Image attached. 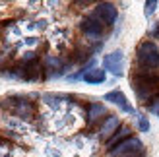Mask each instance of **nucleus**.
I'll return each instance as SVG.
<instances>
[{
	"instance_id": "1",
	"label": "nucleus",
	"mask_w": 159,
	"mask_h": 157,
	"mask_svg": "<svg viewBox=\"0 0 159 157\" xmlns=\"http://www.w3.org/2000/svg\"><path fill=\"white\" fill-rule=\"evenodd\" d=\"M132 87L140 101H152L153 103L155 99H159V74L140 68L132 80Z\"/></svg>"
},
{
	"instance_id": "6",
	"label": "nucleus",
	"mask_w": 159,
	"mask_h": 157,
	"mask_svg": "<svg viewBox=\"0 0 159 157\" xmlns=\"http://www.w3.org/2000/svg\"><path fill=\"white\" fill-rule=\"evenodd\" d=\"M103 68L109 70L113 76H122L124 74V54L122 51H113L103 58Z\"/></svg>"
},
{
	"instance_id": "12",
	"label": "nucleus",
	"mask_w": 159,
	"mask_h": 157,
	"mask_svg": "<svg viewBox=\"0 0 159 157\" xmlns=\"http://www.w3.org/2000/svg\"><path fill=\"white\" fill-rule=\"evenodd\" d=\"M128 138H132V130H130L128 126H120V128L115 132V136L107 142V150H109V151H111V150H115L118 144H122L124 140H128Z\"/></svg>"
},
{
	"instance_id": "5",
	"label": "nucleus",
	"mask_w": 159,
	"mask_h": 157,
	"mask_svg": "<svg viewBox=\"0 0 159 157\" xmlns=\"http://www.w3.org/2000/svg\"><path fill=\"white\" fill-rule=\"evenodd\" d=\"M116 16H118L116 6L111 4V2H99L93 10V18L99 20L103 25H113L116 21Z\"/></svg>"
},
{
	"instance_id": "8",
	"label": "nucleus",
	"mask_w": 159,
	"mask_h": 157,
	"mask_svg": "<svg viewBox=\"0 0 159 157\" xmlns=\"http://www.w3.org/2000/svg\"><path fill=\"white\" fill-rule=\"evenodd\" d=\"M105 101H109V103L116 105V107L120 109L122 113L134 114V109H132V105L128 103V99H126V95H124L122 91H118V89H115V91H109L107 95H105Z\"/></svg>"
},
{
	"instance_id": "10",
	"label": "nucleus",
	"mask_w": 159,
	"mask_h": 157,
	"mask_svg": "<svg viewBox=\"0 0 159 157\" xmlns=\"http://www.w3.org/2000/svg\"><path fill=\"white\" fill-rule=\"evenodd\" d=\"M78 78H82V80L85 83H103L107 80V74H105V70H101V68H91V70H85V72H82Z\"/></svg>"
},
{
	"instance_id": "16",
	"label": "nucleus",
	"mask_w": 159,
	"mask_h": 157,
	"mask_svg": "<svg viewBox=\"0 0 159 157\" xmlns=\"http://www.w3.org/2000/svg\"><path fill=\"white\" fill-rule=\"evenodd\" d=\"M149 111L152 113H155V114H159V99H155L152 105H149Z\"/></svg>"
},
{
	"instance_id": "4",
	"label": "nucleus",
	"mask_w": 159,
	"mask_h": 157,
	"mask_svg": "<svg viewBox=\"0 0 159 157\" xmlns=\"http://www.w3.org/2000/svg\"><path fill=\"white\" fill-rule=\"evenodd\" d=\"M4 105L12 109V113L20 119H31L35 113V107L31 101L23 99V97H12V99H4Z\"/></svg>"
},
{
	"instance_id": "17",
	"label": "nucleus",
	"mask_w": 159,
	"mask_h": 157,
	"mask_svg": "<svg viewBox=\"0 0 159 157\" xmlns=\"http://www.w3.org/2000/svg\"><path fill=\"white\" fill-rule=\"evenodd\" d=\"M152 35H153L155 39H159V25H157V27H155V29L152 31Z\"/></svg>"
},
{
	"instance_id": "14",
	"label": "nucleus",
	"mask_w": 159,
	"mask_h": 157,
	"mask_svg": "<svg viewBox=\"0 0 159 157\" xmlns=\"http://www.w3.org/2000/svg\"><path fill=\"white\" fill-rule=\"evenodd\" d=\"M136 119H138V126L142 132H149V122L146 120V116L144 114H136Z\"/></svg>"
},
{
	"instance_id": "3",
	"label": "nucleus",
	"mask_w": 159,
	"mask_h": 157,
	"mask_svg": "<svg viewBox=\"0 0 159 157\" xmlns=\"http://www.w3.org/2000/svg\"><path fill=\"white\" fill-rule=\"evenodd\" d=\"M111 157H144V144L138 138H128L109 151Z\"/></svg>"
},
{
	"instance_id": "7",
	"label": "nucleus",
	"mask_w": 159,
	"mask_h": 157,
	"mask_svg": "<svg viewBox=\"0 0 159 157\" xmlns=\"http://www.w3.org/2000/svg\"><path fill=\"white\" fill-rule=\"evenodd\" d=\"M103 29H105V25L99 21V20H95L93 16H87V18L82 20V31L89 37V39H97L103 35Z\"/></svg>"
},
{
	"instance_id": "13",
	"label": "nucleus",
	"mask_w": 159,
	"mask_h": 157,
	"mask_svg": "<svg viewBox=\"0 0 159 157\" xmlns=\"http://www.w3.org/2000/svg\"><path fill=\"white\" fill-rule=\"evenodd\" d=\"M45 64H47V70H51V68H54V70H62V60H60V58L47 56V58H45Z\"/></svg>"
},
{
	"instance_id": "2",
	"label": "nucleus",
	"mask_w": 159,
	"mask_h": 157,
	"mask_svg": "<svg viewBox=\"0 0 159 157\" xmlns=\"http://www.w3.org/2000/svg\"><path fill=\"white\" fill-rule=\"evenodd\" d=\"M136 58L138 64L144 70H153L159 68V49L153 41H144L136 49Z\"/></svg>"
},
{
	"instance_id": "11",
	"label": "nucleus",
	"mask_w": 159,
	"mask_h": 157,
	"mask_svg": "<svg viewBox=\"0 0 159 157\" xmlns=\"http://www.w3.org/2000/svg\"><path fill=\"white\" fill-rule=\"evenodd\" d=\"M105 114H107L105 105H101V103H91L89 107H87V126H93V124L99 122Z\"/></svg>"
},
{
	"instance_id": "9",
	"label": "nucleus",
	"mask_w": 159,
	"mask_h": 157,
	"mask_svg": "<svg viewBox=\"0 0 159 157\" xmlns=\"http://www.w3.org/2000/svg\"><path fill=\"white\" fill-rule=\"evenodd\" d=\"M118 128H120V119H118V116H107V119L103 120L101 128H99V136H101V140L109 142V140L115 136V132H116Z\"/></svg>"
},
{
	"instance_id": "15",
	"label": "nucleus",
	"mask_w": 159,
	"mask_h": 157,
	"mask_svg": "<svg viewBox=\"0 0 159 157\" xmlns=\"http://www.w3.org/2000/svg\"><path fill=\"white\" fill-rule=\"evenodd\" d=\"M155 8H157V2H155V0H152V2H146V16H148V18L155 12Z\"/></svg>"
}]
</instances>
